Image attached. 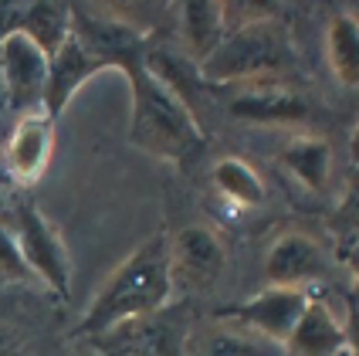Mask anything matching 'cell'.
<instances>
[{"label": "cell", "instance_id": "obj_1", "mask_svg": "<svg viewBox=\"0 0 359 356\" xmlns=\"http://www.w3.org/2000/svg\"><path fill=\"white\" fill-rule=\"evenodd\" d=\"M173 302V282H170V255H166V231L142 237L140 244L122 258L102 282L88 309L72 326V336L95 339L122 322L160 312Z\"/></svg>", "mask_w": 359, "mask_h": 356}, {"label": "cell", "instance_id": "obj_2", "mask_svg": "<svg viewBox=\"0 0 359 356\" xmlns=\"http://www.w3.org/2000/svg\"><path fill=\"white\" fill-rule=\"evenodd\" d=\"M299 65L292 31L278 14L248 20L231 27L220 44L197 68V79L210 88L258 85V81H285Z\"/></svg>", "mask_w": 359, "mask_h": 356}, {"label": "cell", "instance_id": "obj_3", "mask_svg": "<svg viewBox=\"0 0 359 356\" xmlns=\"http://www.w3.org/2000/svg\"><path fill=\"white\" fill-rule=\"evenodd\" d=\"M126 79L133 92L129 143L166 163H190L207 146V129L190 112V105L146 65L129 72Z\"/></svg>", "mask_w": 359, "mask_h": 356}, {"label": "cell", "instance_id": "obj_4", "mask_svg": "<svg viewBox=\"0 0 359 356\" xmlns=\"http://www.w3.org/2000/svg\"><path fill=\"white\" fill-rule=\"evenodd\" d=\"M14 237H18L20 258L31 272V282L44 285L51 296L68 298L72 292V255H68V244L61 237L58 224L41 211L38 204L31 200H20L18 211H14Z\"/></svg>", "mask_w": 359, "mask_h": 356}, {"label": "cell", "instance_id": "obj_5", "mask_svg": "<svg viewBox=\"0 0 359 356\" xmlns=\"http://www.w3.org/2000/svg\"><path fill=\"white\" fill-rule=\"evenodd\" d=\"M166 255H170L173 292L180 289L187 296H197L224 275L231 261V248L217 224L190 220V224H180L173 235H166Z\"/></svg>", "mask_w": 359, "mask_h": 356}, {"label": "cell", "instance_id": "obj_6", "mask_svg": "<svg viewBox=\"0 0 359 356\" xmlns=\"http://www.w3.org/2000/svg\"><path fill=\"white\" fill-rule=\"evenodd\" d=\"M329 268H332V251L325 248V241L302 228H288L271 237L261 275L271 289H295L312 296V289L329 278Z\"/></svg>", "mask_w": 359, "mask_h": 356}, {"label": "cell", "instance_id": "obj_7", "mask_svg": "<svg viewBox=\"0 0 359 356\" xmlns=\"http://www.w3.org/2000/svg\"><path fill=\"white\" fill-rule=\"evenodd\" d=\"M190 305H166L160 312L122 322L116 329L95 336L112 356H183L187 353V333H190Z\"/></svg>", "mask_w": 359, "mask_h": 356}, {"label": "cell", "instance_id": "obj_8", "mask_svg": "<svg viewBox=\"0 0 359 356\" xmlns=\"http://www.w3.org/2000/svg\"><path fill=\"white\" fill-rule=\"evenodd\" d=\"M220 92H227V116L248 122V126L292 129V126H305L312 116V105L305 102V95L288 88L285 81L234 85V88H220Z\"/></svg>", "mask_w": 359, "mask_h": 356}, {"label": "cell", "instance_id": "obj_9", "mask_svg": "<svg viewBox=\"0 0 359 356\" xmlns=\"http://www.w3.org/2000/svg\"><path fill=\"white\" fill-rule=\"evenodd\" d=\"M58 119H51L44 109L20 112L18 122L11 126L7 143H4V173L18 187H34L51 159H55V143H58Z\"/></svg>", "mask_w": 359, "mask_h": 356}, {"label": "cell", "instance_id": "obj_10", "mask_svg": "<svg viewBox=\"0 0 359 356\" xmlns=\"http://www.w3.org/2000/svg\"><path fill=\"white\" fill-rule=\"evenodd\" d=\"M305 302H309V292L271 289V285H264V289L255 292L251 298L217 309V316L234 319V322H241V326L255 329L258 336L285 346L288 336H292V329H295V322H299L302 312H305Z\"/></svg>", "mask_w": 359, "mask_h": 356}, {"label": "cell", "instance_id": "obj_11", "mask_svg": "<svg viewBox=\"0 0 359 356\" xmlns=\"http://www.w3.org/2000/svg\"><path fill=\"white\" fill-rule=\"evenodd\" d=\"M51 58L24 34H11L0 41V72H4V95L14 112H34L44 102Z\"/></svg>", "mask_w": 359, "mask_h": 356}, {"label": "cell", "instance_id": "obj_12", "mask_svg": "<svg viewBox=\"0 0 359 356\" xmlns=\"http://www.w3.org/2000/svg\"><path fill=\"white\" fill-rule=\"evenodd\" d=\"M183 356H288V353H285V346L258 336L255 329L214 312V316L190 322L187 353Z\"/></svg>", "mask_w": 359, "mask_h": 356}, {"label": "cell", "instance_id": "obj_13", "mask_svg": "<svg viewBox=\"0 0 359 356\" xmlns=\"http://www.w3.org/2000/svg\"><path fill=\"white\" fill-rule=\"evenodd\" d=\"M278 170L285 177H292L302 190L325 197L332 180H336V150L325 136L316 133H295L281 143L278 150Z\"/></svg>", "mask_w": 359, "mask_h": 356}, {"label": "cell", "instance_id": "obj_14", "mask_svg": "<svg viewBox=\"0 0 359 356\" xmlns=\"http://www.w3.org/2000/svg\"><path fill=\"white\" fill-rule=\"evenodd\" d=\"M173 11H177L173 18H177L180 58L200 68L227 34L224 0H183V4H173Z\"/></svg>", "mask_w": 359, "mask_h": 356}, {"label": "cell", "instance_id": "obj_15", "mask_svg": "<svg viewBox=\"0 0 359 356\" xmlns=\"http://www.w3.org/2000/svg\"><path fill=\"white\" fill-rule=\"evenodd\" d=\"M288 356H346V322L319 296H309L305 312L285 343Z\"/></svg>", "mask_w": 359, "mask_h": 356}, {"label": "cell", "instance_id": "obj_16", "mask_svg": "<svg viewBox=\"0 0 359 356\" xmlns=\"http://www.w3.org/2000/svg\"><path fill=\"white\" fill-rule=\"evenodd\" d=\"M99 72H102L99 61L92 58L79 41L68 34V41L55 51V58L48 65V85H44V102H41V109H44L51 119H58L61 112L68 109V102L75 99V92H79L92 75H99Z\"/></svg>", "mask_w": 359, "mask_h": 356}, {"label": "cell", "instance_id": "obj_17", "mask_svg": "<svg viewBox=\"0 0 359 356\" xmlns=\"http://www.w3.org/2000/svg\"><path fill=\"white\" fill-rule=\"evenodd\" d=\"M210 183L217 190V197L234 207V211H255L264 204L268 197V187H264V177L248 163L244 157H217L214 166H210Z\"/></svg>", "mask_w": 359, "mask_h": 356}, {"label": "cell", "instance_id": "obj_18", "mask_svg": "<svg viewBox=\"0 0 359 356\" xmlns=\"http://www.w3.org/2000/svg\"><path fill=\"white\" fill-rule=\"evenodd\" d=\"M325 65L342 88H359V14L332 11L325 20Z\"/></svg>", "mask_w": 359, "mask_h": 356}, {"label": "cell", "instance_id": "obj_19", "mask_svg": "<svg viewBox=\"0 0 359 356\" xmlns=\"http://www.w3.org/2000/svg\"><path fill=\"white\" fill-rule=\"evenodd\" d=\"M14 34H24L27 41H34L48 58H55V51L72 34V4H61V0L20 4V18Z\"/></svg>", "mask_w": 359, "mask_h": 356}, {"label": "cell", "instance_id": "obj_20", "mask_svg": "<svg viewBox=\"0 0 359 356\" xmlns=\"http://www.w3.org/2000/svg\"><path fill=\"white\" fill-rule=\"evenodd\" d=\"M332 231L342 237V244H359V170H349L342 197L332 211Z\"/></svg>", "mask_w": 359, "mask_h": 356}, {"label": "cell", "instance_id": "obj_21", "mask_svg": "<svg viewBox=\"0 0 359 356\" xmlns=\"http://www.w3.org/2000/svg\"><path fill=\"white\" fill-rule=\"evenodd\" d=\"M0 278H7V282H31V272H27V265L20 258L18 237L4 224H0Z\"/></svg>", "mask_w": 359, "mask_h": 356}, {"label": "cell", "instance_id": "obj_22", "mask_svg": "<svg viewBox=\"0 0 359 356\" xmlns=\"http://www.w3.org/2000/svg\"><path fill=\"white\" fill-rule=\"evenodd\" d=\"M339 261L349 278V302L359 309V244H339Z\"/></svg>", "mask_w": 359, "mask_h": 356}, {"label": "cell", "instance_id": "obj_23", "mask_svg": "<svg viewBox=\"0 0 359 356\" xmlns=\"http://www.w3.org/2000/svg\"><path fill=\"white\" fill-rule=\"evenodd\" d=\"M346 356H359V309L346 302Z\"/></svg>", "mask_w": 359, "mask_h": 356}, {"label": "cell", "instance_id": "obj_24", "mask_svg": "<svg viewBox=\"0 0 359 356\" xmlns=\"http://www.w3.org/2000/svg\"><path fill=\"white\" fill-rule=\"evenodd\" d=\"M79 356H112L105 346H99L95 339H81L79 343Z\"/></svg>", "mask_w": 359, "mask_h": 356}, {"label": "cell", "instance_id": "obj_25", "mask_svg": "<svg viewBox=\"0 0 359 356\" xmlns=\"http://www.w3.org/2000/svg\"><path fill=\"white\" fill-rule=\"evenodd\" d=\"M349 170H359V122L349 133Z\"/></svg>", "mask_w": 359, "mask_h": 356}, {"label": "cell", "instance_id": "obj_26", "mask_svg": "<svg viewBox=\"0 0 359 356\" xmlns=\"http://www.w3.org/2000/svg\"><path fill=\"white\" fill-rule=\"evenodd\" d=\"M0 356H24V353L18 350L14 336H11V333H4V329H0Z\"/></svg>", "mask_w": 359, "mask_h": 356}, {"label": "cell", "instance_id": "obj_27", "mask_svg": "<svg viewBox=\"0 0 359 356\" xmlns=\"http://www.w3.org/2000/svg\"><path fill=\"white\" fill-rule=\"evenodd\" d=\"M0 105H7V95H4V72H0Z\"/></svg>", "mask_w": 359, "mask_h": 356}]
</instances>
